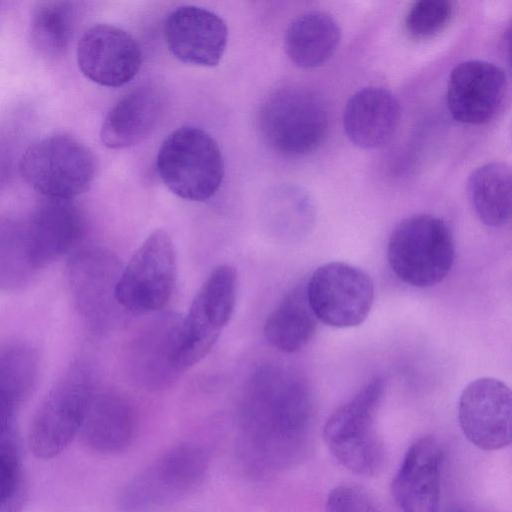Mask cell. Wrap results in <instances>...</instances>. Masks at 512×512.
Masks as SVG:
<instances>
[{
    "label": "cell",
    "instance_id": "6da1fadb",
    "mask_svg": "<svg viewBox=\"0 0 512 512\" xmlns=\"http://www.w3.org/2000/svg\"><path fill=\"white\" fill-rule=\"evenodd\" d=\"M312 403L295 379L258 384L240 409L237 457L253 478H265L301 461L308 450Z\"/></svg>",
    "mask_w": 512,
    "mask_h": 512
},
{
    "label": "cell",
    "instance_id": "7a4b0ae2",
    "mask_svg": "<svg viewBox=\"0 0 512 512\" xmlns=\"http://www.w3.org/2000/svg\"><path fill=\"white\" fill-rule=\"evenodd\" d=\"M387 256L391 270L406 284L420 288L434 286L453 267V233L442 218L431 214L412 215L392 231Z\"/></svg>",
    "mask_w": 512,
    "mask_h": 512
},
{
    "label": "cell",
    "instance_id": "3957f363",
    "mask_svg": "<svg viewBox=\"0 0 512 512\" xmlns=\"http://www.w3.org/2000/svg\"><path fill=\"white\" fill-rule=\"evenodd\" d=\"M384 395V382L374 377L327 419L323 438L333 457L360 476L375 475L384 449L374 422Z\"/></svg>",
    "mask_w": 512,
    "mask_h": 512
},
{
    "label": "cell",
    "instance_id": "277c9868",
    "mask_svg": "<svg viewBox=\"0 0 512 512\" xmlns=\"http://www.w3.org/2000/svg\"><path fill=\"white\" fill-rule=\"evenodd\" d=\"M209 468L206 451L186 442L173 446L134 475L122 488V512H152L192 494Z\"/></svg>",
    "mask_w": 512,
    "mask_h": 512
},
{
    "label": "cell",
    "instance_id": "5b68a950",
    "mask_svg": "<svg viewBox=\"0 0 512 512\" xmlns=\"http://www.w3.org/2000/svg\"><path fill=\"white\" fill-rule=\"evenodd\" d=\"M236 294L235 268L225 264L214 269L173 337L168 359L171 367L185 371L210 352L233 315Z\"/></svg>",
    "mask_w": 512,
    "mask_h": 512
},
{
    "label": "cell",
    "instance_id": "8992f818",
    "mask_svg": "<svg viewBox=\"0 0 512 512\" xmlns=\"http://www.w3.org/2000/svg\"><path fill=\"white\" fill-rule=\"evenodd\" d=\"M323 99L303 86H286L271 93L262 104L258 126L270 148L286 156L315 151L328 131Z\"/></svg>",
    "mask_w": 512,
    "mask_h": 512
},
{
    "label": "cell",
    "instance_id": "52a82bcc",
    "mask_svg": "<svg viewBox=\"0 0 512 512\" xmlns=\"http://www.w3.org/2000/svg\"><path fill=\"white\" fill-rule=\"evenodd\" d=\"M156 169L164 185L178 197L205 201L221 186L224 160L211 135L197 127L182 126L163 141Z\"/></svg>",
    "mask_w": 512,
    "mask_h": 512
},
{
    "label": "cell",
    "instance_id": "ba28073f",
    "mask_svg": "<svg viewBox=\"0 0 512 512\" xmlns=\"http://www.w3.org/2000/svg\"><path fill=\"white\" fill-rule=\"evenodd\" d=\"M19 170L26 183L43 197L74 199L91 186L96 161L92 151L80 140L55 133L26 148Z\"/></svg>",
    "mask_w": 512,
    "mask_h": 512
},
{
    "label": "cell",
    "instance_id": "9c48e42d",
    "mask_svg": "<svg viewBox=\"0 0 512 512\" xmlns=\"http://www.w3.org/2000/svg\"><path fill=\"white\" fill-rule=\"evenodd\" d=\"M93 395L83 367L75 364L64 373L32 419L28 443L36 457H55L70 444L80 432Z\"/></svg>",
    "mask_w": 512,
    "mask_h": 512
},
{
    "label": "cell",
    "instance_id": "30bf717a",
    "mask_svg": "<svg viewBox=\"0 0 512 512\" xmlns=\"http://www.w3.org/2000/svg\"><path fill=\"white\" fill-rule=\"evenodd\" d=\"M177 279L176 252L170 235L153 231L135 251L115 284L114 298L136 313H150L169 301Z\"/></svg>",
    "mask_w": 512,
    "mask_h": 512
},
{
    "label": "cell",
    "instance_id": "8fae6325",
    "mask_svg": "<svg viewBox=\"0 0 512 512\" xmlns=\"http://www.w3.org/2000/svg\"><path fill=\"white\" fill-rule=\"evenodd\" d=\"M306 296L318 321L335 328L360 325L374 302V284L362 269L344 262H330L310 276Z\"/></svg>",
    "mask_w": 512,
    "mask_h": 512
},
{
    "label": "cell",
    "instance_id": "7c38bea8",
    "mask_svg": "<svg viewBox=\"0 0 512 512\" xmlns=\"http://www.w3.org/2000/svg\"><path fill=\"white\" fill-rule=\"evenodd\" d=\"M458 421L465 437L485 451L511 443V391L502 381L482 377L470 382L458 403Z\"/></svg>",
    "mask_w": 512,
    "mask_h": 512
},
{
    "label": "cell",
    "instance_id": "4fadbf2b",
    "mask_svg": "<svg viewBox=\"0 0 512 512\" xmlns=\"http://www.w3.org/2000/svg\"><path fill=\"white\" fill-rule=\"evenodd\" d=\"M506 93L507 77L501 67L484 60H466L449 75L446 102L456 121L482 125L500 111Z\"/></svg>",
    "mask_w": 512,
    "mask_h": 512
},
{
    "label": "cell",
    "instance_id": "5bb4252c",
    "mask_svg": "<svg viewBox=\"0 0 512 512\" xmlns=\"http://www.w3.org/2000/svg\"><path fill=\"white\" fill-rule=\"evenodd\" d=\"M77 63L82 74L92 82L119 87L137 75L142 52L136 40L123 29L96 24L78 41Z\"/></svg>",
    "mask_w": 512,
    "mask_h": 512
},
{
    "label": "cell",
    "instance_id": "9a60e30c",
    "mask_svg": "<svg viewBox=\"0 0 512 512\" xmlns=\"http://www.w3.org/2000/svg\"><path fill=\"white\" fill-rule=\"evenodd\" d=\"M164 36L168 50L179 61L214 67L226 49L228 29L214 12L199 6L183 5L168 14Z\"/></svg>",
    "mask_w": 512,
    "mask_h": 512
},
{
    "label": "cell",
    "instance_id": "2e32d148",
    "mask_svg": "<svg viewBox=\"0 0 512 512\" xmlns=\"http://www.w3.org/2000/svg\"><path fill=\"white\" fill-rule=\"evenodd\" d=\"M443 459L442 446L432 435L410 445L391 483L399 512H439Z\"/></svg>",
    "mask_w": 512,
    "mask_h": 512
},
{
    "label": "cell",
    "instance_id": "e0dca14e",
    "mask_svg": "<svg viewBox=\"0 0 512 512\" xmlns=\"http://www.w3.org/2000/svg\"><path fill=\"white\" fill-rule=\"evenodd\" d=\"M25 225L31 257L39 271L78 243L84 220L73 199L43 197L33 208Z\"/></svg>",
    "mask_w": 512,
    "mask_h": 512
},
{
    "label": "cell",
    "instance_id": "ac0fdd59",
    "mask_svg": "<svg viewBox=\"0 0 512 512\" xmlns=\"http://www.w3.org/2000/svg\"><path fill=\"white\" fill-rule=\"evenodd\" d=\"M400 106L387 89L369 86L356 91L343 112V127L349 140L362 149L384 146L394 135Z\"/></svg>",
    "mask_w": 512,
    "mask_h": 512
},
{
    "label": "cell",
    "instance_id": "d6986e66",
    "mask_svg": "<svg viewBox=\"0 0 512 512\" xmlns=\"http://www.w3.org/2000/svg\"><path fill=\"white\" fill-rule=\"evenodd\" d=\"M164 109V96L153 85L134 88L107 113L100 130L102 143L124 149L147 138L156 128Z\"/></svg>",
    "mask_w": 512,
    "mask_h": 512
},
{
    "label": "cell",
    "instance_id": "ffe728a7",
    "mask_svg": "<svg viewBox=\"0 0 512 512\" xmlns=\"http://www.w3.org/2000/svg\"><path fill=\"white\" fill-rule=\"evenodd\" d=\"M90 449L105 455L125 451L133 438L134 421L130 407L113 395H93L80 432Z\"/></svg>",
    "mask_w": 512,
    "mask_h": 512
},
{
    "label": "cell",
    "instance_id": "44dd1931",
    "mask_svg": "<svg viewBox=\"0 0 512 512\" xmlns=\"http://www.w3.org/2000/svg\"><path fill=\"white\" fill-rule=\"evenodd\" d=\"M340 38V28L331 15L309 11L287 27L284 49L296 66L311 69L321 66L333 55Z\"/></svg>",
    "mask_w": 512,
    "mask_h": 512
},
{
    "label": "cell",
    "instance_id": "7402d4cb",
    "mask_svg": "<svg viewBox=\"0 0 512 512\" xmlns=\"http://www.w3.org/2000/svg\"><path fill=\"white\" fill-rule=\"evenodd\" d=\"M317 322L305 289L298 287L268 315L264 324V336L277 350L295 353L312 340Z\"/></svg>",
    "mask_w": 512,
    "mask_h": 512
},
{
    "label": "cell",
    "instance_id": "603a6c76",
    "mask_svg": "<svg viewBox=\"0 0 512 512\" xmlns=\"http://www.w3.org/2000/svg\"><path fill=\"white\" fill-rule=\"evenodd\" d=\"M467 191L479 219L489 227L506 225L511 218V171L502 162H489L469 176Z\"/></svg>",
    "mask_w": 512,
    "mask_h": 512
},
{
    "label": "cell",
    "instance_id": "cb8c5ba5",
    "mask_svg": "<svg viewBox=\"0 0 512 512\" xmlns=\"http://www.w3.org/2000/svg\"><path fill=\"white\" fill-rule=\"evenodd\" d=\"M77 22V8L70 1L37 2L30 17V39L44 57L56 58L65 53Z\"/></svg>",
    "mask_w": 512,
    "mask_h": 512
},
{
    "label": "cell",
    "instance_id": "d4e9b609",
    "mask_svg": "<svg viewBox=\"0 0 512 512\" xmlns=\"http://www.w3.org/2000/svg\"><path fill=\"white\" fill-rule=\"evenodd\" d=\"M27 238L25 221L0 218V289L16 290L37 274Z\"/></svg>",
    "mask_w": 512,
    "mask_h": 512
},
{
    "label": "cell",
    "instance_id": "484cf974",
    "mask_svg": "<svg viewBox=\"0 0 512 512\" xmlns=\"http://www.w3.org/2000/svg\"><path fill=\"white\" fill-rule=\"evenodd\" d=\"M38 375V357L23 342L0 345V397L18 406L31 393Z\"/></svg>",
    "mask_w": 512,
    "mask_h": 512
},
{
    "label": "cell",
    "instance_id": "4316f807",
    "mask_svg": "<svg viewBox=\"0 0 512 512\" xmlns=\"http://www.w3.org/2000/svg\"><path fill=\"white\" fill-rule=\"evenodd\" d=\"M453 10L452 2L447 0L416 1L405 15V30L415 39H429L446 28Z\"/></svg>",
    "mask_w": 512,
    "mask_h": 512
},
{
    "label": "cell",
    "instance_id": "83f0119b",
    "mask_svg": "<svg viewBox=\"0 0 512 512\" xmlns=\"http://www.w3.org/2000/svg\"><path fill=\"white\" fill-rule=\"evenodd\" d=\"M26 498V485L18 449L0 455V512H20Z\"/></svg>",
    "mask_w": 512,
    "mask_h": 512
},
{
    "label": "cell",
    "instance_id": "f1b7e54d",
    "mask_svg": "<svg viewBox=\"0 0 512 512\" xmlns=\"http://www.w3.org/2000/svg\"><path fill=\"white\" fill-rule=\"evenodd\" d=\"M325 512H380L373 499L360 487L340 485L326 499Z\"/></svg>",
    "mask_w": 512,
    "mask_h": 512
},
{
    "label": "cell",
    "instance_id": "f546056e",
    "mask_svg": "<svg viewBox=\"0 0 512 512\" xmlns=\"http://www.w3.org/2000/svg\"><path fill=\"white\" fill-rule=\"evenodd\" d=\"M452 512H469V511H466V510H463V509H455L454 511Z\"/></svg>",
    "mask_w": 512,
    "mask_h": 512
}]
</instances>
